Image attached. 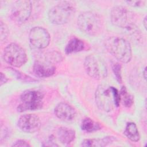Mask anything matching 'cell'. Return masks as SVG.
Listing matches in <instances>:
<instances>
[{"instance_id": "28", "label": "cell", "mask_w": 147, "mask_h": 147, "mask_svg": "<svg viewBox=\"0 0 147 147\" xmlns=\"http://www.w3.org/2000/svg\"><path fill=\"white\" fill-rule=\"evenodd\" d=\"M143 24L145 29H146V17H145L143 20Z\"/></svg>"}, {"instance_id": "20", "label": "cell", "mask_w": 147, "mask_h": 147, "mask_svg": "<svg viewBox=\"0 0 147 147\" xmlns=\"http://www.w3.org/2000/svg\"><path fill=\"white\" fill-rule=\"evenodd\" d=\"M112 69L116 78L117 80L119 82V83H122L121 65L119 63H115L112 65Z\"/></svg>"}, {"instance_id": "12", "label": "cell", "mask_w": 147, "mask_h": 147, "mask_svg": "<svg viewBox=\"0 0 147 147\" xmlns=\"http://www.w3.org/2000/svg\"><path fill=\"white\" fill-rule=\"evenodd\" d=\"M54 111L56 116L64 121H71L76 116L75 109L66 103L61 102L57 105Z\"/></svg>"}, {"instance_id": "1", "label": "cell", "mask_w": 147, "mask_h": 147, "mask_svg": "<svg viewBox=\"0 0 147 147\" xmlns=\"http://www.w3.org/2000/svg\"><path fill=\"white\" fill-rule=\"evenodd\" d=\"M106 47L114 57L122 63H127L131 59V45L125 38L112 37L106 41Z\"/></svg>"}, {"instance_id": "25", "label": "cell", "mask_w": 147, "mask_h": 147, "mask_svg": "<svg viewBox=\"0 0 147 147\" xmlns=\"http://www.w3.org/2000/svg\"><path fill=\"white\" fill-rule=\"evenodd\" d=\"M126 3L131 6H142L145 5V1H126Z\"/></svg>"}, {"instance_id": "8", "label": "cell", "mask_w": 147, "mask_h": 147, "mask_svg": "<svg viewBox=\"0 0 147 147\" xmlns=\"http://www.w3.org/2000/svg\"><path fill=\"white\" fill-rule=\"evenodd\" d=\"M3 59L10 65L20 67L27 61L28 58L25 50L15 43H11L4 49Z\"/></svg>"}, {"instance_id": "23", "label": "cell", "mask_w": 147, "mask_h": 147, "mask_svg": "<svg viewBox=\"0 0 147 147\" xmlns=\"http://www.w3.org/2000/svg\"><path fill=\"white\" fill-rule=\"evenodd\" d=\"M113 90L114 93V102H115V105L117 107H118L119 105V102L121 100L120 99V95L118 92V91L114 87H113Z\"/></svg>"}, {"instance_id": "27", "label": "cell", "mask_w": 147, "mask_h": 147, "mask_svg": "<svg viewBox=\"0 0 147 147\" xmlns=\"http://www.w3.org/2000/svg\"><path fill=\"white\" fill-rule=\"evenodd\" d=\"M142 75H143V76H144V78L145 79H146V67L144 68L143 72H142Z\"/></svg>"}, {"instance_id": "4", "label": "cell", "mask_w": 147, "mask_h": 147, "mask_svg": "<svg viewBox=\"0 0 147 147\" xmlns=\"http://www.w3.org/2000/svg\"><path fill=\"white\" fill-rule=\"evenodd\" d=\"M110 17L112 24L117 27L131 30L135 26L136 19L134 13L125 7H114L111 11Z\"/></svg>"}, {"instance_id": "10", "label": "cell", "mask_w": 147, "mask_h": 147, "mask_svg": "<svg viewBox=\"0 0 147 147\" xmlns=\"http://www.w3.org/2000/svg\"><path fill=\"white\" fill-rule=\"evenodd\" d=\"M29 40L34 47L38 49H43L49 45L51 38L47 29L42 27L36 26L30 30Z\"/></svg>"}, {"instance_id": "5", "label": "cell", "mask_w": 147, "mask_h": 147, "mask_svg": "<svg viewBox=\"0 0 147 147\" xmlns=\"http://www.w3.org/2000/svg\"><path fill=\"white\" fill-rule=\"evenodd\" d=\"M84 67L86 73L92 78L100 80L107 75V68L104 60L98 55H90L84 61Z\"/></svg>"}, {"instance_id": "13", "label": "cell", "mask_w": 147, "mask_h": 147, "mask_svg": "<svg viewBox=\"0 0 147 147\" xmlns=\"http://www.w3.org/2000/svg\"><path fill=\"white\" fill-rule=\"evenodd\" d=\"M34 74L40 78H47L53 75L56 71V67L51 64H47L41 61H37L33 65Z\"/></svg>"}, {"instance_id": "9", "label": "cell", "mask_w": 147, "mask_h": 147, "mask_svg": "<svg viewBox=\"0 0 147 147\" xmlns=\"http://www.w3.org/2000/svg\"><path fill=\"white\" fill-rule=\"evenodd\" d=\"M32 3L29 1H17L14 2L10 11L11 19L19 24L24 23L30 17Z\"/></svg>"}, {"instance_id": "19", "label": "cell", "mask_w": 147, "mask_h": 147, "mask_svg": "<svg viewBox=\"0 0 147 147\" xmlns=\"http://www.w3.org/2000/svg\"><path fill=\"white\" fill-rule=\"evenodd\" d=\"M120 99L126 107H130L133 103V97L128 93L125 87H122L119 93Z\"/></svg>"}, {"instance_id": "6", "label": "cell", "mask_w": 147, "mask_h": 147, "mask_svg": "<svg viewBox=\"0 0 147 147\" xmlns=\"http://www.w3.org/2000/svg\"><path fill=\"white\" fill-rule=\"evenodd\" d=\"M43 98L44 94L39 91H25L20 96L22 103L17 107V110L19 112L39 110L43 106Z\"/></svg>"}, {"instance_id": "7", "label": "cell", "mask_w": 147, "mask_h": 147, "mask_svg": "<svg viewBox=\"0 0 147 147\" xmlns=\"http://www.w3.org/2000/svg\"><path fill=\"white\" fill-rule=\"evenodd\" d=\"M95 100L97 107L105 112L113 110L115 105L113 87L99 85L95 93Z\"/></svg>"}, {"instance_id": "11", "label": "cell", "mask_w": 147, "mask_h": 147, "mask_svg": "<svg viewBox=\"0 0 147 147\" xmlns=\"http://www.w3.org/2000/svg\"><path fill=\"white\" fill-rule=\"evenodd\" d=\"M17 125L24 132L34 133L40 129L41 121L38 117L35 114H24L18 118Z\"/></svg>"}, {"instance_id": "21", "label": "cell", "mask_w": 147, "mask_h": 147, "mask_svg": "<svg viewBox=\"0 0 147 147\" xmlns=\"http://www.w3.org/2000/svg\"><path fill=\"white\" fill-rule=\"evenodd\" d=\"M1 41L2 43L5 42L9 35V30L6 25L5 24H4L2 21H1Z\"/></svg>"}, {"instance_id": "26", "label": "cell", "mask_w": 147, "mask_h": 147, "mask_svg": "<svg viewBox=\"0 0 147 147\" xmlns=\"http://www.w3.org/2000/svg\"><path fill=\"white\" fill-rule=\"evenodd\" d=\"M7 81V78H6V76L2 73H1V86H2L3 84L6 83Z\"/></svg>"}, {"instance_id": "24", "label": "cell", "mask_w": 147, "mask_h": 147, "mask_svg": "<svg viewBox=\"0 0 147 147\" xmlns=\"http://www.w3.org/2000/svg\"><path fill=\"white\" fill-rule=\"evenodd\" d=\"M12 146H21V147H28L30 146V145L25 141L22 140H17L13 145Z\"/></svg>"}, {"instance_id": "3", "label": "cell", "mask_w": 147, "mask_h": 147, "mask_svg": "<svg viewBox=\"0 0 147 147\" xmlns=\"http://www.w3.org/2000/svg\"><path fill=\"white\" fill-rule=\"evenodd\" d=\"M75 10V7L73 3L61 1L50 9L48 13V19L54 24H64L69 20Z\"/></svg>"}, {"instance_id": "18", "label": "cell", "mask_w": 147, "mask_h": 147, "mask_svg": "<svg viewBox=\"0 0 147 147\" xmlns=\"http://www.w3.org/2000/svg\"><path fill=\"white\" fill-rule=\"evenodd\" d=\"M81 128L87 132H92L100 129L99 124L90 118H85L81 123Z\"/></svg>"}, {"instance_id": "14", "label": "cell", "mask_w": 147, "mask_h": 147, "mask_svg": "<svg viewBox=\"0 0 147 147\" xmlns=\"http://www.w3.org/2000/svg\"><path fill=\"white\" fill-rule=\"evenodd\" d=\"M57 137L62 144H68L74 140L75 131L72 129L61 127L57 130Z\"/></svg>"}, {"instance_id": "15", "label": "cell", "mask_w": 147, "mask_h": 147, "mask_svg": "<svg viewBox=\"0 0 147 147\" xmlns=\"http://www.w3.org/2000/svg\"><path fill=\"white\" fill-rule=\"evenodd\" d=\"M115 140V137L108 136L102 139H86L82 142L83 146H105L113 142Z\"/></svg>"}, {"instance_id": "17", "label": "cell", "mask_w": 147, "mask_h": 147, "mask_svg": "<svg viewBox=\"0 0 147 147\" xmlns=\"http://www.w3.org/2000/svg\"><path fill=\"white\" fill-rule=\"evenodd\" d=\"M125 135L131 141L137 142L140 140V136L136 125L134 122L127 123L124 131Z\"/></svg>"}, {"instance_id": "22", "label": "cell", "mask_w": 147, "mask_h": 147, "mask_svg": "<svg viewBox=\"0 0 147 147\" xmlns=\"http://www.w3.org/2000/svg\"><path fill=\"white\" fill-rule=\"evenodd\" d=\"M47 60L49 62H52V63H55V62H59L60 61V60H61V55L57 53V52H52V53H49L48 55L47 56Z\"/></svg>"}, {"instance_id": "2", "label": "cell", "mask_w": 147, "mask_h": 147, "mask_svg": "<svg viewBox=\"0 0 147 147\" xmlns=\"http://www.w3.org/2000/svg\"><path fill=\"white\" fill-rule=\"evenodd\" d=\"M77 24L82 32L90 36L98 34L103 28L101 17L98 14L91 11H85L80 14Z\"/></svg>"}, {"instance_id": "16", "label": "cell", "mask_w": 147, "mask_h": 147, "mask_svg": "<svg viewBox=\"0 0 147 147\" xmlns=\"http://www.w3.org/2000/svg\"><path fill=\"white\" fill-rule=\"evenodd\" d=\"M84 49V42L78 38H73L69 41L65 48V52L67 55L80 52Z\"/></svg>"}]
</instances>
